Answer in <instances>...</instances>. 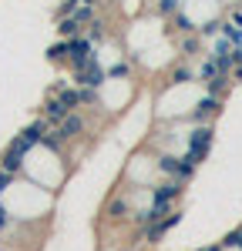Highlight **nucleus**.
Wrapping results in <instances>:
<instances>
[{
  "instance_id": "obj_1",
  "label": "nucleus",
  "mask_w": 242,
  "mask_h": 251,
  "mask_svg": "<svg viewBox=\"0 0 242 251\" xmlns=\"http://www.w3.org/2000/svg\"><path fill=\"white\" fill-rule=\"evenodd\" d=\"M58 131H60L64 137H67V141H71V137H78L81 131H84V117L71 111V114H67V117H64V121L58 124Z\"/></svg>"
},
{
  "instance_id": "obj_2",
  "label": "nucleus",
  "mask_w": 242,
  "mask_h": 251,
  "mask_svg": "<svg viewBox=\"0 0 242 251\" xmlns=\"http://www.w3.org/2000/svg\"><path fill=\"white\" fill-rule=\"evenodd\" d=\"M67 114H71V111H67V107L60 104L58 97H51V100L44 104V117H47L51 124H60V121H64V117H67Z\"/></svg>"
},
{
  "instance_id": "obj_3",
  "label": "nucleus",
  "mask_w": 242,
  "mask_h": 251,
  "mask_svg": "<svg viewBox=\"0 0 242 251\" xmlns=\"http://www.w3.org/2000/svg\"><path fill=\"white\" fill-rule=\"evenodd\" d=\"M47 57H51V60H67V44H54V47H47Z\"/></svg>"
}]
</instances>
